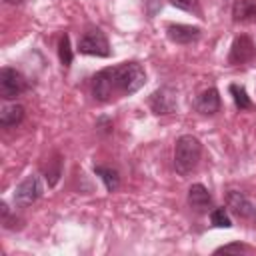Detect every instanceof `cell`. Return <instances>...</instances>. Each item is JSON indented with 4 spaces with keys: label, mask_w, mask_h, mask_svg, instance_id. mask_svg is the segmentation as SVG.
<instances>
[{
    "label": "cell",
    "mask_w": 256,
    "mask_h": 256,
    "mask_svg": "<svg viewBox=\"0 0 256 256\" xmlns=\"http://www.w3.org/2000/svg\"><path fill=\"white\" fill-rule=\"evenodd\" d=\"M146 84V72L138 62H122L100 70L92 80V94L100 102L114 96H130Z\"/></svg>",
    "instance_id": "obj_1"
},
{
    "label": "cell",
    "mask_w": 256,
    "mask_h": 256,
    "mask_svg": "<svg viewBox=\"0 0 256 256\" xmlns=\"http://www.w3.org/2000/svg\"><path fill=\"white\" fill-rule=\"evenodd\" d=\"M202 154V144L196 136L192 134H184L176 140L174 146V166L180 174H188L198 166Z\"/></svg>",
    "instance_id": "obj_2"
},
{
    "label": "cell",
    "mask_w": 256,
    "mask_h": 256,
    "mask_svg": "<svg viewBox=\"0 0 256 256\" xmlns=\"http://www.w3.org/2000/svg\"><path fill=\"white\" fill-rule=\"evenodd\" d=\"M28 90V80L14 68H2L0 70V96L6 100H12Z\"/></svg>",
    "instance_id": "obj_3"
},
{
    "label": "cell",
    "mask_w": 256,
    "mask_h": 256,
    "mask_svg": "<svg viewBox=\"0 0 256 256\" xmlns=\"http://www.w3.org/2000/svg\"><path fill=\"white\" fill-rule=\"evenodd\" d=\"M78 50L80 54H88V56H110V44H108V38L100 32V30H90L86 32L80 42H78Z\"/></svg>",
    "instance_id": "obj_4"
},
{
    "label": "cell",
    "mask_w": 256,
    "mask_h": 256,
    "mask_svg": "<svg viewBox=\"0 0 256 256\" xmlns=\"http://www.w3.org/2000/svg\"><path fill=\"white\" fill-rule=\"evenodd\" d=\"M44 192V186L40 182V178L36 174H30L26 176L18 186H16V192H14V200L18 206H28L32 202H36Z\"/></svg>",
    "instance_id": "obj_5"
},
{
    "label": "cell",
    "mask_w": 256,
    "mask_h": 256,
    "mask_svg": "<svg viewBox=\"0 0 256 256\" xmlns=\"http://www.w3.org/2000/svg\"><path fill=\"white\" fill-rule=\"evenodd\" d=\"M256 56V46L250 36H236L232 46H230V64H246L254 60Z\"/></svg>",
    "instance_id": "obj_6"
},
{
    "label": "cell",
    "mask_w": 256,
    "mask_h": 256,
    "mask_svg": "<svg viewBox=\"0 0 256 256\" xmlns=\"http://www.w3.org/2000/svg\"><path fill=\"white\" fill-rule=\"evenodd\" d=\"M150 108L154 110V114H172L176 110V92L170 86L156 90L150 96Z\"/></svg>",
    "instance_id": "obj_7"
},
{
    "label": "cell",
    "mask_w": 256,
    "mask_h": 256,
    "mask_svg": "<svg viewBox=\"0 0 256 256\" xmlns=\"http://www.w3.org/2000/svg\"><path fill=\"white\" fill-rule=\"evenodd\" d=\"M166 34L176 44H192L200 38V28L198 26H188V24H170L166 28Z\"/></svg>",
    "instance_id": "obj_8"
},
{
    "label": "cell",
    "mask_w": 256,
    "mask_h": 256,
    "mask_svg": "<svg viewBox=\"0 0 256 256\" xmlns=\"http://www.w3.org/2000/svg\"><path fill=\"white\" fill-rule=\"evenodd\" d=\"M226 208H228L232 214H236L238 218H248V216L254 214L252 202H250L242 192H236V190L228 192V196H226Z\"/></svg>",
    "instance_id": "obj_9"
},
{
    "label": "cell",
    "mask_w": 256,
    "mask_h": 256,
    "mask_svg": "<svg viewBox=\"0 0 256 256\" xmlns=\"http://www.w3.org/2000/svg\"><path fill=\"white\" fill-rule=\"evenodd\" d=\"M188 204L196 212H206L212 206V196L204 184H192L188 190Z\"/></svg>",
    "instance_id": "obj_10"
},
{
    "label": "cell",
    "mask_w": 256,
    "mask_h": 256,
    "mask_svg": "<svg viewBox=\"0 0 256 256\" xmlns=\"http://www.w3.org/2000/svg\"><path fill=\"white\" fill-rule=\"evenodd\" d=\"M196 110L200 114H216L220 110V94H218V90L216 88L204 90L196 98Z\"/></svg>",
    "instance_id": "obj_11"
},
{
    "label": "cell",
    "mask_w": 256,
    "mask_h": 256,
    "mask_svg": "<svg viewBox=\"0 0 256 256\" xmlns=\"http://www.w3.org/2000/svg\"><path fill=\"white\" fill-rule=\"evenodd\" d=\"M234 22H254L256 24V0H236L232 8Z\"/></svg>",
    "instance_id": "obj_12"
},
{
    "label": "cell",
    "mask_w": 256,
    "mask_h": 256,
    "mask_svg": "<svg viewBox=\"0 0 256 256\" xmlns=\"http://www.w3.org/2000/svg\"><path fill=\"white\" fill-rule=\"evenodd\" d=\"M24 120V108L20 104H8L2 108L0 112V124L4 128H12V126H18L20 122Z\"/></svg>",
    "instance_id": "obj_13"
},
{
    "label": "cell",
    "mask_w": 256,
    "mask_h": 256,
    "mask_svg": "<svg viewBox=\"0 0 256 256\" xmlns=\"http://www.w3.org/2000/svg\"><path fill=\"white\" fill-rule=\"evenodd\" d=\"M94 172L102 178V182H104V186H106L108 192H114L120 186V174H118V170H114L110 166H94Z\"/></svg>",
    "instance_id": "obj_14"
},
{
    "label": "cell",
    "mask_w": 256,
    "mask_h": 256,
    "mask_svg": "<svg viewBox=\"0 0 256 256\" xmlns=\"http://www.w3.org/2000/svg\"><path fill=\"white\" fill-rule=\"evenodd\" d=\"M230 94H232V98H234V104H236L240 110H244V108H250V106H252V102H250V98H248V94H246L244 86L232 84V86H230Z\"/></svg>",
    "instance_id": "obj_15"
},
{
    "label": "cell",
    "mask_w": 256,
    "mask_h": 256,
    "mask_svg": "<svg viewBox=\"0 0 256 256\" xmlns=\"http://www.w3.org/2000/svg\"><path fill=\"white\" fill-rule=\"evenodd\" d=\"M58 56H60V62H62V66H70L72 64V48H70V38H68V34H64L62 38H60V44H58Z\"/></svg>",
    "instance_id": "obj_16"
},
{
    "label": "cell",
    "mask_w": 256,
    "mask_h": 256,
    "mask_svg": "<svg viewBox=\"0 0 256 256\" xmlns=\"http://www.w3.org/2000/svg\"><path fill=\"white\" fill-rule=\"evenodd\" d=\"M210 220H212V224L218 226V228H230V226H232V220H230L226 208H214L212 214H210Z\"/></svg>",
    "instance_id": "obj_17"
},
{
    "label": "cell",
    "mask_w": 256,
    "mask_h": 256,
    "mask_svg": "<svg viewBox=\"0 0 256 256\" xmlns=\"http://www.w3.org/2000/svg\"><path fill=\"white\" fill-rule=\"evenodd\" d=\"M228 252H248V246L246 244H240V242H234V244H226V246H220L216 248V254H228Z\"/></svg>",
    "instance_id": "obj_18"
},
{
    "label": "cell",
    "mask_w": 256,
    "mask_h": 256,
    "mask_svg": "<svg viewBox=\"0 0 256 256\" xmlns=\"http://www.w3.org/2000/svg\"><path fill=\"white\" fill-rule=\"evenodd\" d=\"M170 4L180 10H194L198 6V0H170Z\"/></svg>",
    "instance_id": "obj_19"
},
{
    "label": "cell",
    "mask_w": 256,
    "mask_h": 256,
    "mask_svg": "<svg viewBox=\"0 0 256 256\" xmlns=\"http://www.w3.org/2000/svg\"><path fill=\"white\" fill-rule=\"evenodd\" d=\"M4 2H8V4H20V2H24V0H4Z\"/></svg>",
    "instance_id": "obj_20"
},
{
    "label": "cell",
    "mask_w": 256,
    "mask_h": 256,
    "mask_svg": "<svg viewBox=\"0 0 256 256\" xmlns=\"http://www.w3.org/2000/svg\"><path fill=\"white\" fill-rule=\"evenodd\" d=\"M254 218H256V208H254Z\"/></svg>",
    "instance_id": "obj_21"
}]
</instances>
